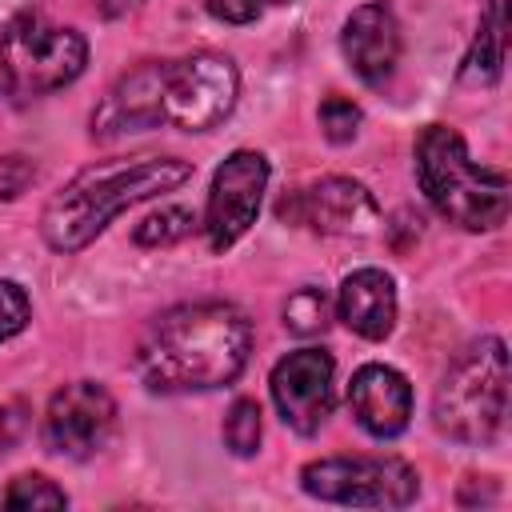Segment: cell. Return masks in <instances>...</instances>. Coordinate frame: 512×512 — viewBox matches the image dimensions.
Segmentation results:
<instances>
[{"mask_svg": "<svg viewBox=\"0 0 512 512\" xmlns=\"http://www.w3.org/2000/svg\"><path fill=\"white\" fill-rule=\"evenodd\" d=\"M300 488L324 504L404 508L420 492V476L400 456H324L300 468Z\"/></svg>", "mask_w": 512, "mask_h": 512, "instance_id": "8992f818", "label": "cell"}, {"mask_svg": "<svg viewBox=\"0 0 512 512\" xmlns=\"http://www.w3.org/2000/svg\"><path fill=\"white\" fill-rule=\"evenodd\" d=\"M88 64V40L40 12L16 16L0 36V84L16 104L72 84Z\"/></svg>", "mask_w": 512, "mask_h": 512, "instance_id": "5b68a950", "label": "cell"}, {"mask_svg": "<svg viewBox=\"0 0 512 512\" xmlns=\"http://www.w3.org/2000/svg\"><path fill=\"white\" fill-rule=\"evenodd\" d=\"M280 220L304 224L324 236H364L380 224L376 196L352 176H324L280 200Z\"/></svg>", "mask_w": 512, "mask_h": 512, "instance_id": "8fae6325", "label": "cell"}, {"mask_svg": "<svg viewBox=\"0 0 512 512\" xmlns=\"http://www.w3.org/2000/svg\"><path fill=\"white\" fill-rule=\"evenodd\" d=\"M160 80H164V60H144L132 72H124L104 100L92 112V136L96 140H120L132 132L160 128Z\"/></svg>", "mask_w": 512, "mask_h": 512, "instance_id": "7c38bea8", "label": "cell"}, {"mask_svg": "<svg viewBox=\"0 0 512 512\" xmlns=\"http://www.w3.org/2000/svg\"><path fill=\"white\" fill-rule=\"evenodd\" d=\"M136 4H144V0H100V12H104V16H124V12L136 8Z\"/></svg>", "mask_w": 512, "mask_h": 512, "instance_id": "d4e9b609", "label": "cell"}, {"mask_svg": "<svg viewBox=\"0 0 512 512\" xmlns=\"http://www.w3.org/2000/svg\"><path fill=\"white\" fill-rule=\"evenodd\" d=\"M504 64V0H488L484 16H480V32L476 44L464 60V76L472 80H496Z\"/></svg>", "mask_w": 512, "mask_h": 512, "instance_id": "2e32d148", "label": "cell"}, {"mask_svg": "<svg viewBox=\"0 0 512 512\" xmlns=\"http://www.w3.org/2000/svg\"><path fill=\"white\" fill-rule=\"evenodd\" d=\"M192 224H196V216H192L188 208L172 204V208H160V212L144 216V220L136 224L132 240H136L140 248H168V244H180V240L192 232Z\"/></svg>", "mask_w": 512, "mask_h": 512, "instance_id": "ac0fdd59", "label": "cell"}, {"mask_svg": "<svg viewBox=\"0 0 512 512\" xmlns=\"http://www.w3.org/2000/svg\"><path fill=\"white\" fill-rule=\"evenodd\" d=\"M316 116H320V132L332 144H348L360 132V108L352 100H344V96H328Z\"/></svg>", "mask_w": 512, "mask_h": 512, "instance_id": "44dd1931", "label": "cell"}, {"mask_svg": "<svg viewBox=\"0 0 512 512\" xmlns=\"http://www.w3.org/2000/svg\"><path fill=\"white\" fill-rule=\"evenodd\" d=\"M432 420L448 440L460 444H492L508 420V352L500 336H484L464 348L456 364L444 372Z\"/></svg>", "mask_w": 512, "mask_h": 512, "instance_id": "277c9868", "label": "cell"}, {"mask_svg": "<svg viewBox=\"0 0 512 512\" xmlns=\"http://www.w3.org/2000/svg\"><path fill=\"white\" fill-rule=\"evenodd\" d=\"M332 384H336V360L324 348H296L284 360H276L268 376L280 420L300 436L320 432L324 420L332 416V400H336Z\"/></svg>", "mask_w": 512, "mask_h": 512, "instance_id": "30bf717a", "label": "cell"}, {"mask_svg": "<svg viewBox=\"0 0 512 512\" xmlns=\"http://www.w3.org/2000/svg\"><path fill=\"white\" fill-rule=\"evenodd\" d=\"M260 404L256 400H236L224 416V444L236 452V456H252L260 448Z\"/></svg>", "mask_w": 512, "mask_h": 512, "instance_id": "d6986e66", "label": "cell"}, {"mask_svg": "<svg viewBox=\"0 0 512 512\" xmlns=\"http://www.w3.org/2000/svg\"><path fill=\"white\" fill-rule=\"evenodd\" d=\"M264 188H268V160L260 152L236 148L232 156H224V164L212 172L208 200H204V220H200L204 240H208L212 252L232 248L256 224Z\"/></svg>", "mask_w": 512, "mask_h": 512, "instance_id": "ba28073f", "label": "cell"}, {"mask_svg": "<svg viewBox=\"0 0 512 512\" xmlns=\"http://www.w3.org/2000/svg\"><path fill=\"white\" fill-rule=\"evenodd\" d=\"M36 180V164L28 156H0V204L16 200Z\"/></svg>", "mask_w": 512, "mask_h": 512, "instance_id": "cb8c5ba5", "label": "cell"}, {"mask_svg": "<svg viewBox=\"0 0 512 512\" xmlns=\"http://www.w3.org/2000/svg\"><path fill=\"white\" fill-rule=\"evenodd\" d=\"M348 408L368 436L392 440L412 420V384L392 364H360L348 384Z\"/></svg>", "mask_w": 512, "mask_h": 512, "instance_id": "5bb4252c", "label": "cell"}, {"mask_svg": "<svg viewBox=\"0 0 512 512\" xmlns=\"http://www.w3.org/2000/svg\"><path fill=\"white\" fill-rule=\"evenodd\" d=\"M116 428V400L96 380H72L52 392L44 412V448L68 460L96 456Z\"/></svg>", "mask_w": 512, "mask_h": 512, "instance_id": "9c48e42d", "label": "cell"}, {"mask_svg": "<svg viewBox=\"0 0 512 512\" xmlns=\"http://www.w3.org/2000/svg\"><path fill=\"white\" fill-rule=\"evenodd\" d=\"M416 180L428 204L464 232H492L508 216V176L468 156V144L448 124H428L416 136Z\"/></svg>", "mask_w": 512, "mask_h": 512, "instance_id": "3957f363", "label": "cell"}, {"mask_svg": "<svg viewBox=\"0 0 512 512\" xmlns=\"http://www.w3.org/2000/svg\"><path fill=\"white\" fill-rule=\"evenodd\" d=\"M340 320L364 336V340H384L396 324V284L384 268H356L344 276L340 296H336Z\"/></svg>", "mask_w": 512, "mask_h": 512, "instance_id": "9a60e30c", "label": "cell"}, {"mask_svg": "<svg viewBox=\"0 0 512 512\" xmlns=\"http://www.w3.org/2000/svg\"><path fill=\"white\" fill-rule=\"evenodd\" d=\"M68 496L64 488H56L48 476L40 472H28V476H16L12 488L4 492V508H64Z\"/></svg>", "mask_w": 512, "mask_h": 512, "instance_id": "ffe728a7", "label": "cell"}, {"mask_svg": "<svg viewBox=\"0 0 512 512\" xmlns=\"http://www.w3.org/2000/svg\"><path fill=\"white\" fill-rule=\"evenodd\" d=\"M400 20L384 0L352 8L340 32V52L364 84H384L400 64Z\"/></svg>", "mask_w": 512, "mask_h": 512, "instance_id": "4fadbf2b", "label": "cell"}, {"mask_svg": "<svg viewBox=\"0 0 512 512\" xmlns=\"http://www.w3.org/2000/svg\"><path fill=\"white\" fill-rule=\"evenodd\" d=\"M328 316H332V304H328V292L316 288V284H304L296 288L288 300H284V328L296 332V336H316L328 328Z\"/></svg>", "mask_w": 512, "mask_h": 512, "instance_id": "e0dca14e", "label": "cell"}, {"mask_svg": "<svg viewBox=\"0 0 512 512\" xmlns=\"http://www.w3.org/2000/svg\"><path fill=\"white\" fill-rule=\"evenodd\" d=\"M32 320V300L16 280H0V344L20 336Z\"/></svg>", "mask_w": 512, "mask_h": 512, "instance_id": "7402d4cb", "label": "cell"}, {"mask_svg": "<svg viewBox=\"0 0 512 512\" xmlns=\"http://www.w3.org/2000/svg\"><path fill=\"white\" fill-rule=\"evenodd\" d=\"M280 4H288V0H204V8L224 24H252Z\"/></svg>", "mask_w": 512, "mask_h": 512, "instance_id": "603a6c76", "label": "cell"}, {"mask_svg": "<svg viewBox=\"0 0 512 512\" xmlns=\"http://www.w3.org/2000/svg\"><path fill=\"white\" fill-rule=\"evenodd\" d=\"M252 356V320L224 300L176 304L136 336V372L152 392H212Z\"/></svg>", "mask_w": 512, "mask_h": 512, "instance_id": "6da1fadb", "label": "cell"}, {"mask_svg": "<svg viewBox=\"0 0 512 512\" xmlns=\"http://www.w3.org/2000/svg\"><path fill=\"white\" fill-rule=\"evenodd\" d=\"M240 96V72L224 52H192L180 60H164L160 80V116L184 132L216 128Z\"/></svg>", "mask_w": 512, "mask_h": 512, "instance_id": "52a82bcc", "label": "cell"}, {"mask_svg": "<svg viewBox=\"0 0 512 512\" xmlns=\"http://www.w3.org/2000/svg\"><path fill=\"white\" fill-rule=\"evenodd\" d=\"M192 180V164L180 156H132V160H96L80 168L40 212V236L52 252L88 248L124 208L152 200L160 192Z\"/></svg>", "mask_w": 512, "mask_h": 512, "instance_id": "7a4b0ae2", "label": "cell"}]
</instances>
